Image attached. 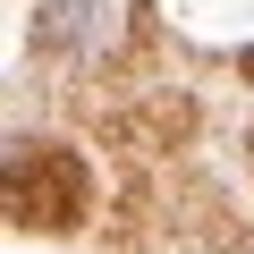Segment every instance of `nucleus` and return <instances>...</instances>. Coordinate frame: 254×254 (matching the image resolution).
I'll list each match as a JSON object with an SVG mask.
<instances>
[{"label": "nucleus", "instance_id": "nucleus-1", "mask_svg": "<svg viewBox=\"0 0 254 254\" xmlns=\"http://www.w3.org/2000/svg\"><path fill=\"white\" fill-rule=\"evenodd\" d=\"M0 203H9V229L68 237V229L93 212V161H85L76 144L17 136V144H9V161H0Z\"/></svg>", "mask_w": 254, "mask_h": 254}, {"label": "nucleus", "instance_id": "nucleus-2", "mask_svg": "<svg viewBox=\"0 0 254 254\" xmlns=\"http://www.w3.org/2000/svg\"><path fill=\"white\" fill-rule=\"evenodd\" d=\"M93 17V0H51V9H34V51H68Z\"/></svg>", "mask_w": 254, "mask_h": 254}, {"label": "nucleus", "instance_id": "nucleus-3", "mask_svg": "<svg viewBox=\"0 0 254 254\" xmlns=\"http://www.w3.org/2000/svg\"><path fill=\"white\" fill-rule=\"evenodd\" d=\"M237 76H246V85H254V43H246V51H237Z\"/></svg>", "mask_w": 254, "mask_h": 254}, {"label": "nucleus", "instance_id": "nucleus-4", "mask_svg": "<svg viewBox=\"0 0 254 254\" xmlns=\"http://www.w3.org/2000/svg\"><path fill=\"white\" fill-rule=\"evenodd\" d=\"M246 153H254V136H246Z\"/></svg>", "mask_w": 254, "mask_h": 254}]
</instances>
